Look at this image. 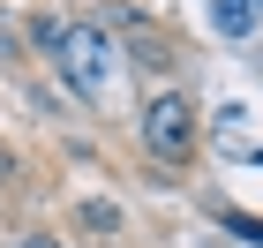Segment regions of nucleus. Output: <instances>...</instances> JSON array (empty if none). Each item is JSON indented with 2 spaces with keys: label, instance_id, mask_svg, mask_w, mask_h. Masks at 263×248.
<instances>
[{
  "label": "nucleus",
  "instance_id": "nucleus-1",
  "mask_svg": "<svg viewBox=\"0 0 263 248\" xmlns=\"http://www.w3.org/2000/svg\"><path fill=\"white\" fill-rule=\"evenodd\" d=\"M136 143L151 150V165H173V173L196 158V143H203V113H196V98H188L181 83H165V90H151V98H143Z\"/></svg>",
  "mask_w": 263,
  "mask_h": 248
},
{
  "label": "nucleus",
  "instance_id": "nucleus-4",
  "mask_svg": "<svg viewBox=\"0 0 263 248\" xmlns=\"http://www.w3.org/2000/svg\"><path fill=\"white\" fill-rule=\"evenodd\" d=\"M248 23H256L248 0H218V30H226V38H248Z\"/></svg>",
  "mask_w": 263,
  "mask_h": 248
},
{
  "label": "nucleus",
  "instance_id": "nucleus-5",
  "mask_svg": "<svg viewBox=\"0 0 263 248\" xmlns=\"http://www.w3.org/2000/svg\"><path fill=\"white\" fill-rule=\"evenodd\" d=\"M226 233H241V241L263 248V218H248V211H226Z\"/></svg>",
  "mask_w": 263,
  "mask_h": 248
},
{
  "label": "nucleus",
  "instance_id": "nucleus-2",
  "mask_svg": "<svg viewBox=\"0 0 263 248\" xmlns=\"http://www.w3.org/2000/svg\"><path fill=\"white\" fill-rule=\"evenodd\" d=\"M53 68H61V83L76 90V98H105L128 61H121V45H113V30H98V23H61Z\"/></svg>",
  "mask_w": 263,
  "mask_h": 248
},
{
  "label": "nucleus",
  "instance_id": "nucleus-3",
  "mask_svg": "<svg viewBox=\"0 0 263 248\" xmlns=\"http://www.w3.org/2000/svg\"><path fill=\"white\" fill-rule=\"evenodd\" d=\"M76 226H83V233H98V241H121V203L83 196V203H76Z\"/></svg>",
  "mask_w": 263,
  "mask_h": 248
},
{
  "label": "nucleus",
  "instance_id": "nucleus-8",
  "mask_svg": "<svg viewBox=\"0 0 263 248\" xmlns=\"http://www.w3.org/2000/svg\"><path fill=\"white\" fill-rule=\"evenodd\" d=\"M105 248H121V241H105Z\"/></svg>",
  "mask_w": 263,
  "mask_h": 248
},
{
  "label": "nucleus",
  "instance_id": "nucleus-6",
  "mask_svg": "<svg viewBox=\"0 0 263 248\" xmlns=\"http://www.w3.org/2000/svg\"><path fill=\"white\" fill-rule=\"evenodd\" d=\"M30 38H38V53H53V45H61V23H53V15H30Z\"/></svg>",
  "mask_w": 263,
  "mask_h": 248
},
{
  "label": "nucleus",
  "instance_id": "nucleus-7",
  "mask_svg": "<svg viewBox=\"0 0 263 248\" xmlns=\"http://www.w3.org/2000/svg\"><path fill=\"white\" fill-rule=\"evenodd\" d=\"M15 248H68V241H61V233H45V226H30V233H23Z\"/></svg>",
  "mask_w": 263,
  "mask_h": 248
}]
</instances>
